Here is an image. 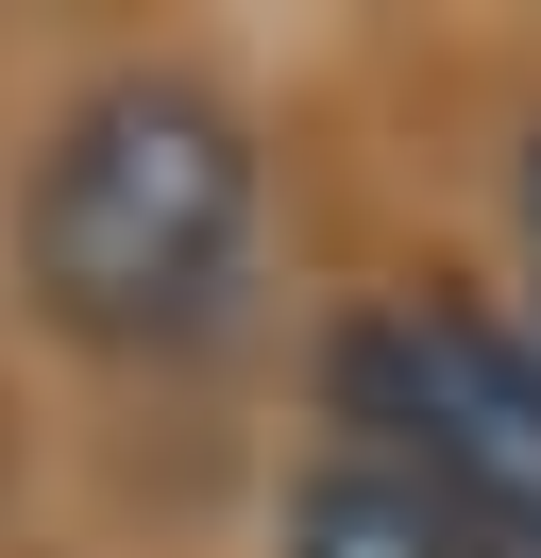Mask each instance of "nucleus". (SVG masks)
Here are the masks:
<instances>
[{
  "mask_svg": "<svg viewBox=\"0 0 541 558\" xmlns=\"http://www.w3.org/2000/svg\"><path fill=\"white\" fill-rule=\"evenodd\" d=\"M254 119L187 69H101L34 136L17 186V271L85 355H203L254 271Z\"/></svg>",
  "mask_w": 541,
  "mask_h": 558,
  "instance_id": "f257e3e1",
  "label": "nucleus"
},
{
  "mask_svg": "<svg viewBox=\"0 0 541 558\" xmlns=\"http://www.w3.org/2000/svg\"><path fill=\"white\" fill-rule=\"evenodd\" d=\"M338 440L423 474L457 524H491L507 558H541V339L473 288H389V305L338 322L322 355Z\"/></svg>",
  "mask_w": 541,
  "mask_h": 558,
  "instance_id": "f03ea898",
  "label": "nucleus"
},
{
  "mask_svg": "<svg viewBox=\"0 0 541 558\" xmlns=\"http://www.w3.org/2000/svg\"><path fill=\"white\" fill-rule=\"evenodd\" d=\"M288 558H507V542H491V524H457L423 474H389V457L338 440L322 474L288 490Z\"/></svg>",
  "mask_w": 541,
  "mask_h": 558,
  "instance_id": "7ed1b4c3",
  "label": "nucleus"
},
{
  "mask_svg": "<svg viewBox=\"0 0 541 558\" xmlns=\"http://www.w3.org/2000/svg\"><path fill=\"white\" fill-rule=\"evenodd\" d=\"M507 220H525V339H541V119H525V170H507Z\"/></svg>",
  "mask_w": 541,
  "mask_h": 558,
  "instance_id": "20e7f679",
  "label": "nucleus"
}]
</instances>
